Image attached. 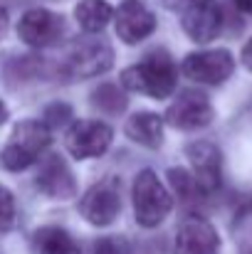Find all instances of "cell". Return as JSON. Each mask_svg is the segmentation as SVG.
<instances>
[{
	"mask_svg": "<svg viewBox=\"0 0 252 254\" xmlns=\"http://www.w3.org/2000/svg\"><path fill=\"white\" fill-rule=\"evenodd\" d=\"M121 84L151 99H168L178 86V67L166 50H151L139 64L124 69Z\"/></svg>",
	"mask_w": 252,
	"mask_h": 254,
	"instance_id": "6da1fadb",
	"label": "cell"
},
{
	"mask_svg": "<svg viewBox=\"0 0 252 254\" xmlns=\"http://www.w3.org/2000/svg\"><path fill=\"white\" fill-rule=\"evenodd\" d=\"M50 128L45 121H35V119H25L15 126L12 136L7 138L0 163L5 170L17 173V170L30 168L32 163H37V158L45 153V148L50 146Z\"/></svg>",
	"mask_w": 252,
	"mask_h": 254,
	"instance_id": "7a4b0ae2",
	"label": "cell"
},
{
	"mask_svg": "<svg viewBox=\"0 0 252 254\" xmlns=\"http://www.w3.org/2000/svg\"><path fill=\"white\" fill-rule=\"evenodd\" d=\"M131 200H134V217L146 230L159 227L168 217L170 207H173V200H170L168 190L164 188V183L159 180V175L151 168L139 170V175L134 180Z\"/></svg>",
	"mask_w": 252,
	"mask_h": 254,
	"instance_id": "3957f363",
	"label": "cell"
},
{
	"mask_svg": "<svg viewBox=\"0 0 252 254\" xmlns=\"http://www.w3.org/2000/svg\"><path fill=\"white\" fill-rule=\"evenodd\" d=\"M114 141V131L111 126H106L104 121L96 119H82L75 121L65 136V146L67 151L77 158V161H86V158H99L109 151Z\"/></svg>",
	"mask_w": 252,
	"mask_h": 254,
	"instance_id": "277c9868",
	"label": "cell"
},
{
	"mask_svg": "<svg viewBox=\"0 0 252 254\" xmlns=\"http://www.w3.org/2000/svg\"><path fill=\"white\" fill-rule=\"evenodd\" d=\"M121 210V195H119V183L114 178L99 180L91 185L80 200V212L86 222L96 227H106L119 217Z\"/></svg>",
	"mask_w": 252,
	"mask_h": 254,
	"instance_id": "5b68a950",
	"label": "cell"
},
{
	"mask_svg": "<svg viewBox=\"0 0 252 254\" xmlns=\"http://www.w3.org/2000/svg\"><path fill=\"white\" fill-rule=\"evenodd\" d=\"M235 69V60L228 50H203L183 60L180 72L198 84H223Z\"/></svg>",
	"mask_w": 252,
	"mask_h": 254,
	"instance_id": "8992f818",
	"label": "cell"
},
{
	"mask_svg": "<svg viewBox=\"0 0 252 254\" xmlns=\"http://www.w3.org/2000/svg\"><path fill=\"white\" fill-rule=\"evenodd\" d=\"M213 116H215V111H213L210 99L203 91H195V89L180 91L178 99L168 106L166 111V121L173 128H180V131L203 128L213 121Z\"/></svg>",
	"mask_w": 252,
	"mask_h": 254,
	"instance_id": "52a82bcc",
	"label": "cell"
},
{
	"mask_svg": "<svg viewBox=\"0 0 252 254\" xmlns=\"http://www.w3.org/2000/svg\"><path fill=\"white\" fill-rule=\"evenodd\" d=\"M111 64H114V52H111V47L106 42H101V40H84V42H77L72 47L65 69L75 79H89V77L109 72Z\"/></svg>",
	"mask_w": 252,
	"mask_h": 254,
	"instance_id": "ba28073f",
	"label": "cell"
},
{
	"mask_svg": "<svg viewBox=\"0 0 252 254\" xmlns=\"http://www.w3.org/2000/svg\"><path fill=\"white\" fill-rule=\"evenodd\" d=\"M62 30H65V20L47 7H32L17 22V37L30 47L55 45L62 37Z\"/></svg>",
	"mask_w": 252,
	"mask_h": 254,
	"instance_id": "9c48e42d",
	"label": "cell"
},
{
	"mask_svg": "<svg viewBox=\"0 0 252 254\" xmlns=\"http://www.w3.org/2000/svg\"><path fill=\"white\" fill-rule=\"evenodd\" d=\"M114 25L126 45H139L156 30V15L141 0H124L114 12Z\"/></svg>",
	"mask_w": 252,
	"mask_h": 254,
	"instance_id": "30bf717a",
	"label": "cell"
},
{
	"mask_svg": "<svg viewBox=\"0 0 252 254\" xmlns=\"http://www.w3.org/2000/svg\"><path fill=\"white\" fill-rule=\"evenodd\" d=\"M180 25L185 30V35L198 42V45H205V42H213L218 35H220V27H223V12L218 7L215 0H203V2H193L183 10V17H180Z\"/></svg>",
	"mask_w": 252,
	"mask_h": 254,
	"instance_id": "8fae6325",
	"label": "cell"
},
{
	"mask_svg": "<svg viewBox=\"0 0 252 254\" xmlns=\"http://www.w3.org/2000/svg\"><path fill=\"white\" fill-rule=\"evenodd\" d=\"M185 156L193 166V175L198 180V185L203 188V192H215L220 188V166H223V156L220 148L210 141H195L190 146H185Z\"/></svg>",
	"mask_w": 252,
	"mask_h": 254,
	"instance_id": "7c38bea8",
	"label": "cell"
},
{
	"mask_svg": "<svg viewBox=\"0 0 252 254\" xmlns=\"http://www.w3.org/2000/svg\"><path fill=\"white\" fill-rule=\"evenodd\" d=\"M220 252V237L215 227L203 217H188L183 220L178 235H175V254H218Z\"/></svg>",
	"mask_w": 252,
	"mask_h": 254,
	"instance_id": "4fadbf2b",
	"label": "cell"
},
{
	"mask_svg": "<svg viewBox=\"0 0 252 254\" xmlns=\"http://www.w3.org/2000/svg\"><path fill=\"white\" fill-rule=\"evenodd\" d=\"M37 188L55 197V200H70L77 195V180L72 175L70 166L60 156H47L37 173Z\"/></svg>",
	"mask_w": 252,
	"mask_h": 254,
	"instance_id": "5bb4252c",
	"label": "cell"
},
{
	"mask_svg": "<svg viewBox=\"0 0 252 254\" xmlns=\"http://www.w3.org/2000/svg\"><path fill=\"white\" fill-rule=\"evenodd\" d=\"M124 133L139 143V146H146V148H159L164 143V121L159 114H151V111H139L134 116H129L126 126H124Z\"/></svg>",
	"mask_w": 252,
	"mask_h": 254,
	"instance_id": "9a60e30c",
	"label": "cell"
},
{
	"mask_svg": "<svg viewBox=\"0 0 252 254\" xmlns=\"http://www.w3.org/2000/svg\"><path fill=\"white\" fill-rule=\"evenodd\" d=\"M111 15H114V10L106 0H80L75 7V17H77L80 27L89 35L101 32L109 25Z\"/></svg>",
	"mask_w": 252,
	"mask_h": 254,
	"instance_id": "2e32d148",
	"label": "cell"
},
{
	"mask_svg": "<svg viewBox=\"0 0 252 254\" xmlns=\"http://www.w3.org/2000/svg\"><path fill=\"white\" fill-rule=\"evenodd\" d=\"M37 254H82L80 245L62 227H40L35 235Z\"/></svg>",
	"mask_w": 252,
	"mask_h": 254,
	"instance_id": "e0dca14e",
	"label": "cell"
},
{
	"mask_svg": "<svg viewBox=\"0 0 252 254\" xmlns=\"http://www.w3.org/2000/svg\"><path fill=\"white\" fill-rule=\"evenodd\" d=\"M89 101H91L94 109H99V111H104V114H111V116H114V114H121V111L126 109V104H129L126 94L116 84H99L91 91Z\"/></svg>",
	"mask_w": 252,
	"mask_h": 254,
	"instance_id": "ac0fdd59",
	"label": "cell"
},
{
	"mask_svg": "<svg viewBox=\"0 0 252 254\" xmlns=\"http://www.w3.org/2000/svg\"><path fill=\"white\" fill-rule=\"evenodd\" d=\"M168 180H170L173 190L178 192V197L185 200V202H195V200H200V197L205 195L203 188L198 185L195 175H190V173H185V170L170 168L168 170Z\"/></svg>",
	"mask_w": 252,
	"mask_h": 254,
	"instance_id": "d6986e66",
	"label": "cell"
},
{
	"mask_svg": "<svg viewBox=\"0 0 252 254\" xmlns=\"http://www.w3.org/2000/svg\"><path fill=\"white\" fill-rule=\"evenodd\" d=\"M70 119H72V109H70V104L55 101V104H47V106H45L42 121L47 124V128H62Z\"/></svg>",
	"mask_w": 252,
	"mask_h": 254,
	"instance_id": "ffe728a7",
	"label": "cell"
},
{
	"mask_svg": "<svg viewBox=\"0 0 252 254\" xmlns=\"http://www.w3.org/2000/svg\"><path fill=\"white\" fill-rule=\"evenodd\" d=\"M12 222H15V197L5 185H0V230L12 227Z\"/></svg>",
	"mask_w": 252,
	"mask_h": 254,
	"instance_id": "44dd1931",
	"label": "cell"
},
{
	"mask_svg": "<svg viewBox=\"0 0 252 254\" xmlns=\"http://www.w3.org/2000/svg\"><path fill=\"white\" fill-rule=\"evenodd\" d=\"M94 254H124V252H121V245H119L116 240L104 237V240H99V242H96V250H94Z\"/></svg>",
	"mask_w": 252,
	"mask_h": 254,
	"instance_id": "7402d4cb",
	"label": "cell"
},
{
	"mask_svg": "<svg viewBox=\"0 0 252 254\" xmlns=\"http://www.w3.org/2000/svg\"><path fill=\"white\" fill-rule=\"evenodd\" d=\"M243 64L252 72V37L245 42V47H243Z\"/></svg>",
	"mask_w": 252,
	"mask_h": 254,
	"instance_id": "603a6c76",
	"label": "cell"
},
{
	"mask_svg": "<svg viewBox=\"0 0 252 254\" xmlns=\"http://www.w3.org/2000/svg\"><path fill=\"white\" fill-rule=\"evenodd\" d=\"M166 5H170V7H188V5H193V2H203V0H164Z\"/></svg>",
	"mask_w": 252,
	"mask_h": 254,
	"instance_id": "cb8c5ba5",
	"label": "cell"
},
{
	"mask_svg": "<svg viewBox=\"0 0 252 254\" xmlns=\"http://www.w3.org/2000/svg\"><path fill=\"white\" fill-rule=\"evenodd\" d=\"M235 2V7L240 10V12H248V15H252V0H233Z\"/></svg>",
	"mask_w": 252,
	"mask_h": 254,
	"instance_id": "d4e9b609",
	"label": "cell"
},
{
	"mask_svg": "<svg viewBox=\"0 0 252 254\" xmlns=\"http://www.w3.org/2000/svg\"><path fill=\"white\" fill-rule=\"evenodd\" d=\"M5 30H7V12L5 7H0V37L5 35Z\"/></svg>",
	"mask_w": 252,
	"mask_h": 254,
	"instance_id": "484cf974",
	"label": "cell"
},
{
	"mask_svg": "<svg viewBox=\"0 0 252 254\" xmlns=\"http://www.w3.org/2000/svg\"><path fill=\"white\" fill-rule=\"evenodd\" d=\"M7 121V106H5V101H0V124H5Z\"/></svg>",
	"mask_w": 252,
	"mask_h": 254,
	"instance_id": "4316f807",
	"label": "cell"
}]
</instances>
